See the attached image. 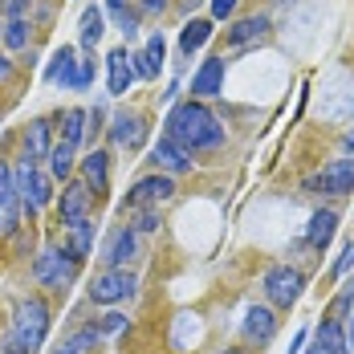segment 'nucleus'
I'll use <instances>...</instances> for the list:
<instances>
[{
  "label": "nucleus",
  "mask_w": 354,
  "mask_h": 354,
  "mask_svg": "<svg viewBox=\"0 0 354 354\" xmlns=\"http://www.w3.org/2000/svg\"><path fill=\"white\" fill-rule=\"evenodd\" d=\"M49 306L45 297H21L17 310H12V326H8V342L4 351L8 354H37L45 334H49Z\"/></svg>",
  "instance_id": "2"
},
{
  "label": "nucleus",
  "mask_w": 354,
  "mask_h": 354,
  "mask_svg": "<svg viewBox=\"0 0 354 354\" xmlns=\"http://www.w3.org/2000/svg\"><path fill=\"white\" fill-rule=\"evenodd\" d=\"M334 232H338V212H330V208H322V212L310 216V228H306V245L310 248H326L334 241Z\"/></svg>",
  "instance_id": "19"
},
{
  "label": "nucleus",
  "mask_w": 354,
  "mask_h": 354,
  "mask_svg": "<svg viewBox=\"0 0 354 354\" xmlns=\"http://www.w3.org/2000/svg\"><path fill=\"white\" fill-rule=\"evenodd\" d=\"M106 33V17H102V8H86L82 12V45H98Z\"/></svg>",
  "instance_id": "27"
},
{
  "label": "nucleus",
  "mask_w": 354,
  "mask_h": 354,
  "mask_svg": "<svg viewBox=\"0 0 354 354\" xmlns=\"http://www.w3.org/2000/svg\"><path fill=\"white\" fill-rule=\"evenodd\" d=\"M208 37H212V21L196 17V21H187V25H183V33H179V49L192 57L196 49H204V45H208Z\"/></svg>",
  "instance_id": "24"
},
{
  "label": "nucleus",
  "mask_w": 354,
  "mask_h": 354,
  "mask_svg": "<svg viewBox=\"0 0 354 354\" xmlns=\"http://www.w3.org/2000/svg\"><path fill=\"white\" fill-rule=\"evenodd\" d=\"M163 57H167V45H163V37H147V45H142L139 53L131 57L135 62V77H159V70H163Z\"/></svg>",
  "instance_id": "16"
},
{
  "label": "nucleus",
  "mask_w": 354,
  "mask_h": 354,
  "mask_svg": "<svg viewBox=\"0 0 354 354\" xmlns=\"http://www.w3.org/2000/svg\"><path fill=\"white\" fill-rule=\"evenodd\" d=\"M94 208V192L86 187V179H70V183H62V196H57V212L66 224L73 220H86Z\"/></svg>",
  "instance_id": "9"
},
{
  "label": "nucleus",
  "mask_w": 354,
  "mask_h": 354,
  "mask_svg": "<svg viewBox=\"0 0 354 354\" xmlns=\"http://www.w3.org/2000/svg\"><path fill=\"white\" fill-rule=\"evenodd\" d=\"M8 183H12V167H8V163H4V159H0V192H4V187H8Z\"/></svg>",
  "instance_id": "36"
},
{
  "label": "nucleus",
  "mask_w": 354,
  "mask_h": 354,
  "mask_svg": "<svg viewBox=\"0 0 354 354\" xmlns=\"http://www.w3.org/2000/svg\"><path fill=\"white\" fill-rule=\"evenodd\" d=\"M127 216H131V224H127V228H135L139 236H151V232H159V228H163L159 208H139V212H127Z\"/></svg>",
  "instance_id": "28"
},
{
  "label": "nucleus",
  "mask_w": 354,
  "mask_h": 354,
  "mask_svg": "<svg viewBox=\"0 0 354 354\" xmlns=\"http://www.w3.org/2000/svg\"><path fill=\"white\" fill-rule=\"evenodd\" d=\"M4 45H8V49H25V45H29V21H25V17H8V25H4Z\"/></svg>",
  "instance_id": "29"
},
{
  "label": "nucleus",
  "mask_w": 354,
  "mask_h": 354,
  "mask_svg": "<svg viewBox=\"0 0 354 354\" xmlns=\"http://www.w3.org/2000/svg\"><path fill=\"white\" fill-rule=\"evenodd\" d=\"M351 265H354V241L346 248H342V257L334 261V277H342V273H351Z\"/></svg>",
  "instance_id": "33"
},
{
  "label": "nucleus",
  "mask_w": 354,
  "mask_h": 354,
  "mask_svg": "<svg viewBox=\"0 0 354 354\" xmlns=\"http://www.w3.org/2000/svg\"><path fill=\"white\" fill-rule=\"evenodd\" d=\"M232 354H241V351H232Z\"/></svg>",
  "instance_id": "41"
},
{
  "label": "nucleus",
  "mask_w": 354,
  "mask_h": 354,
  "mask_svg": "<svg viewBox=\"0 0 354 354\" xmlns=\"http://www.w3.org/2000/svg\"><path fill=\"white\" fill-rule=\"evenodd\" d=\"M106 73H110V94L122 98V94L131 90V82H135V62H131V53H127V49H114L106 57Z\"/></svg>",
  "instance_id": "18"
},
{
  "label": "nucleus",
  "mask_w": 354,
  "mask_h": 354,
  "mask_svg": "<svg viewBox=\"0 0 354 354\" xmlns=\"http://www.w3.org/2000/svg\"><path fill=\"white\" fill-rule=\"evenodd\" d=\"M220 90H224V57H208L192 77V94L196 102H204V98H216Z\"/></svg>",
  "instance_id": "14"
},
{
  "label": "nucleus",
  "mask_w": 354,
  "mask_h": 354,
  "mask_svg": "<svg viewBox=\"0 0 354 354\" xmlns=\"http://www.w3.org/2000/svg\"><path fill=\"white\" fill-rule=\"evenodd\" d=\"M118 330H127V318L122 314H106V318L98 322V334H118Z\"/></svg>",
  "instance_id": "32"
},
{
  "label": "nucleus",
  "mask_w": 354,
  "mask_h": 354,
  "mask_svg": "<svg viewBox=\"0 0 354 354\" xmlns=\"http://www.w3.org/2000/svg\"><path fill=\"white\" fill-rule=\"evenodd\" d=\"M245 338L248 342H257V346H265V342H273V334H277V318H273V310L269 306H248L245 310Z\"/></svg>",
  "instance_id": "13"
},
{
  "label": "nucleus",
  "mask_w": 354,
  "mask_h": 354,
  "mask_svg": "<svg viewBox=\"0 0 354 354\" xmlns=\"http://www.w3.org/2000/svg\"><path fill=\"white\" fill-rule=\"evenodd\" d=\"M73 73H77V57H73L70 45H62V49L53 53V62H49L45 77H49V82H57V86H70V90H73Z\"/></svg>",
  "instance_id": "23"
},
{
  "label": "nucleus",
  "mask_w": 354,
  "mask_h": 354,
  "mask_svg": "<svg viewBox=\"0 0 354 354\" xmlns=\"http://www.w3.org/2000/svg\"><path fill=\"white\" fill-rule=\"evenodd\" d=\"M110 139H114V147H127V151L142 147V139H147V122H142V114L118 110V114L110 118Z\"/></svg>",
  "instance_id": "12"
},
{
  "label": "nucleus",
  "mask_w": 354,
  "mask_h": 354,
  "mask_svg": "<svg viewBox=\"0 0 354 354\" xmlns=\"http://www.w3.org/2000/svg\"><path fill=\"white\" fill-rule=\"evenodd\" d=\"M73 163H77V147H70L66 139H62V142H53V151H49V159H45V167H49L53 183H70Z\"/></svg>",
  "instance_id": "20"
},
{
  "label": "nucleus",
  "mask_w": 354,
  "mask_h": 354,
  "mask_svg": "<svg viewBox=\"0 0 354 354\" xmlns=\"http://www.w3.org/2000/svg\"><path fill=\"white\" fill-rule=\"evenodd\" d=\"M346 151H354V131H351V135H346Z\"/></svg>",
  "instance_id": "40"
},
{
  "label": "nucleus",
  "mask_w": 354,
  "mask_h": 354,
  "mask_svg": "<svg viewBox=\"0 0 354 354\" xmlns=\"http://www.w3.org/2000/svg\"><path fill=\"white\" fill-rule=\"evenodd\" d=\"M265 297L277 306V310H289V306H297V297H301V289H306V273L301 269H293V265H273L269 273H265Z\"/></svg>",
  "instance_id": "4"
},
{
  "label": "nucleus",
  "mask_w": 354,
  "mask_h": 354,
  "mask_svg": "<svg viewBox=\"0 0 354 354\" xmlns=\"http://www.w3.org/2000/svg\"><path fill=\"white\" fill-rule=\"evenodd\" d=\"M102 342V334H98V326H86V330H77V334H70L62 346H57V354H86L94 351Z\"/></svg>",
  "instance_id": "26"
},
{
  "label": "nucleus",
  "mask_w": 354,
  "mask_h": 354,
  "mask_svg": "<svg viewBox=\"0 0 354 354\" xmlns=\"http://www.w3.org/2000/svg\"><path fill=\"white\" fill-rule=\"evenodd\" d=\"M139 257V232L135 228H114L102 245V265L106 269H127V261Z\"/></svg>",
  "instance_id": "10"
},
{
  "label": "nucleus",
  "mask_w": 354,
  "mask_h": 354,
  "mask_svg": "<svg viewBox=\"0 0 354 354\" xmlns=\"http://www.w3.org/2000/svg\"><path fill=\"white\" fill-rule=\"evenodd\" d=\"M151 163H155V171H163V176H183V171H192V151L176 142L171 135H163V139L151 147Z\"/></svg>",
  "instance_id": "8"
},
{
  "label": "nucleus",
  "mask_w": 354,
  "mask_h": 354,
  "mask_svg": "<svg viewBox=\"0 0 354 354\" xmlns=\"http://www.w3.org/2000/svg\"><path fill=\"white\" fill-rule=\"evenodd\" d=\"M301 346H306V334H297V338H293V346H289V354H301Z\"/></svg>",
  "instance_id": "38"
},
{
  "label": "nucleus",
  "mask_w": 354,
  "mask_h": 354,
  "mask_svg": "<svg viewBox=\"0 0 354 354\" xmlns=\"http://www.w3.org/2000/svg\"><path fill=\"white\" fill-rule=\"evenodd\" d=\"M306 187L318 192V196H351L354 192V159H330Z\"/></svg>",
  "instance_id": "7"
},
{
  "label": "nucleus",
  "mask_w": 354,
  "mask_h": 354,
  "mask_svg": "<svg viewBox=\"0 0 354 354\" xmlns=\"http://www.w3.org/2000/svg\"><path fill=\"white\" fill-rule=\"evenodd\" d=\"M77 167H82V179H86V187H90L94 196H102V192L110 187V155L106 151H90V155H82Z\"/></svg>",
  "instance_id": "15"
},
{
  "label": "nucleus",
  "mask_w": 354,
  "mask_h": 354,
  "mask_svg": "<svg viewBox=\"0 0 354 354\" xmlns=\"http://www.w3.org/2000/svg\"><path fill=\"white\" fill-rule=\"evenodd\" d=\"M236 4H241V0H212V17L216 21H228V17L236 12Z\"/></svg>",
  "instance_id": "34"
},
{
  "label": "nucleus",
  "mask_w": 354,
  "mask_h": 354,
  "mask_svg": "<svg viewBox=\"0 0 354 354\" xmlns=\"http://www.w3.org/2000/svg\"><path fill=\"white\" fill-rule=\"evenodd\" d=\"M77 273H82V257L70 245L66 248H41L37 261H33V281L41 289H66V285L77 281Z\"/></svg>",
  "instance_id": "3"
},
{
  "label": "nucleus",
  "mask_w": 354,
  "mask_h": 354,
  "mask_svg": "<svg viewBox=\"0 0 354 354\" xmlns=\"http://www.w3.org/2000/svg\"><path fill=\"white\" fill-rule=\"evenodd\" d=\"M306 354H351V338H346V330H342V322L326 318L314 330V338H310V346Z\"/></svg>",
  "instance_id": "11"
},
{
  "label": "nucleus",
  "mask_w": 354,
  "mask_h": 354,
  "mask_svg": "<svg viewBox=\"0 0 354 354\" xmlns=\"http://www.w3.org/2000/svg\"><path fill=\"white\" fill-rule=\"evenodd\" d=\"M86 122H90V114H86V110H77V106H70L66 114H62V139L70 142V147H82L86 131H90Z\"/></svg>",
  "instance_id": "25"
},
{
  "label": "nucleus",
  "mask_w": 354,
  "mask_h": 354,
  "mask_svg": "<svg viewBox=\"0 0 354 354\" xmlns=\"http://www.w3.org/2000/svg\"><path fill=\"white\" fill-rule=\"evenodd\" d=\"M8 73H12V62H8V57H4V53H0V82H4V77H8Z\"/></svg>",
  "instance_id": "37"
},
{
  "label": "nucleus",
  "mask_w": 354,
  "mask_h": 354,
  "mask_svg": "<svg viewBox=\"0 0 354 354\" xmlns=\"http://www.w3.org/2000/svg\"><path fill=\"white\" fill-rule=\"evenodd\" d=\"M21 155L25 159H33V163H41V159H49V151H53V139H49V122L45 118H33L29 127H25V135H21Z\"/></svg>",
  "instance_id": "17"
},
{
  "label": "nucleus",
  "mask_w": 354,
  "mask_h": 354,
  "mask_svg": "<svg viewBox=\"0 0 354 354\" xmlns=\"http://www.w3.org/2000/svg\"><path fill=\"white\" fill-rule=\"evenodd\" d=\"M66 245L86 261L90 252H94V220L86 216V220H73V224H66Z\"/></svg>",
  "instance_id": "22"
},
{
  "label": "nucleus",
  "mask_w": 354,
  "mask_h": 354,
  "mask_svg": "<svg viewBox=\"0 0 354 354\" xmlns=\"http://www.w3.org/2000/svg\"><path fill=\"white\" fill-rule=\"evenodd\" d=\"M167 135L176 142H183L187 151H216L224 142V127L212 110L204 102H179L171 114H167Z\"/></svg>",
  "instance_id": "1"
},
{
  "label": "nucleus",
  "mask_w": 354,
  "mask_h": 354,
  "mask_svg": "<svg viewBox=\"0 0 354 354\" xmlns=\"http://www.w3.org/2000/svg\"><path fill=\"white\" fill-rule=\"evenodd\" d=\"M265 33H269V17H241V21L228 29V45L245 49V45H252V41H261Z\"/></svg>",
  "instance_id": "21"
},
{
  "label": "nucleus",
  "mask_w": 354,
  "mask_h": 354,
  "mask_svg": "<svg viewBox=\"0 0 354 354\" xmlns=\"http://www.w3.org/2000/svg\"><path fill=\"white\" fill-rule=\"evenodd\" d=\"M90 82H94V57L77 62V73H73V90H86Z\"/></svg>",
  "instance_id": "30"
},
{
  "label": "nucleus",
  "mask_w": 354,
  "mask_h": 354,
  "mask_svg": "<svg viewBox=\"0 0 354 354\" xmlns=\"http://www.w3.org/2000/svg\"><path fill=\"white\" fill-rule=\"evenodd\" d=\"M167 200H176V179L163 176V171H155V176L139 179V183L127 192V212H139V208H159V204H167Z\"/></svg>",
  "instance_id": "6"
},
{
  "label": "nucleus",
  "mask_w": 354,
  "mask_h": 354,
  "mask_svg": "<svg viewBox=\"0 0 354 354\" xmlns=\"http://www.w3.org/2000/svg\"><path fill=\"white\" fill-rule=\"evenodd\" d=\"M139 8L155 17V12H163V8H167V0H139Z\"/></svg>",
  "instance_id": "35"
},
{
  "label": "nucleus",
  "mask_w": 354,
  "mask_h": 354,
  "mask_svg": "<svg viewBox=\"0 0 354 354\" xmlns=\"http://www.w3.org/2000/svg\"><path fill=\"white\" fill-rule=\"evenodd\" d=\"M118 29H122L127 41H135V37H139V21H135V12H127V8H122V12H118Z\"/></svg>",
  "instance_id": "31"
},
{
  "label": "nucleus",
  "mask_w": 354,
  "mask_h": 354,
  "mask_svg": "<svg viewBox=\"0 0 354 354\" xmlns=\"http://www.w3.org/2000/svg\"><path fill=\"white\" fill-rule=\"evenodd\" d=\"M106 8L114 12V17H118V12H122V0H106Z\"/></svg>",
  "instance_id": "39"
},
{
  "label": "nucleus",
  "mask_w": 354,
  "mask_h": 354,
  "mask_svg": "<svg viewBox=\"0 0 354 354\" xmlns=\"http://www.w3.org/2000/svg\"><path fill=\"white\" fill-rule=\"evenodd\" d=\"M135 289H139V277H135L131 269H102V273L90 281V301H94V306H118V301H127Z\"/></svg>",
  "instance_id": "5"
}]
</instances>
